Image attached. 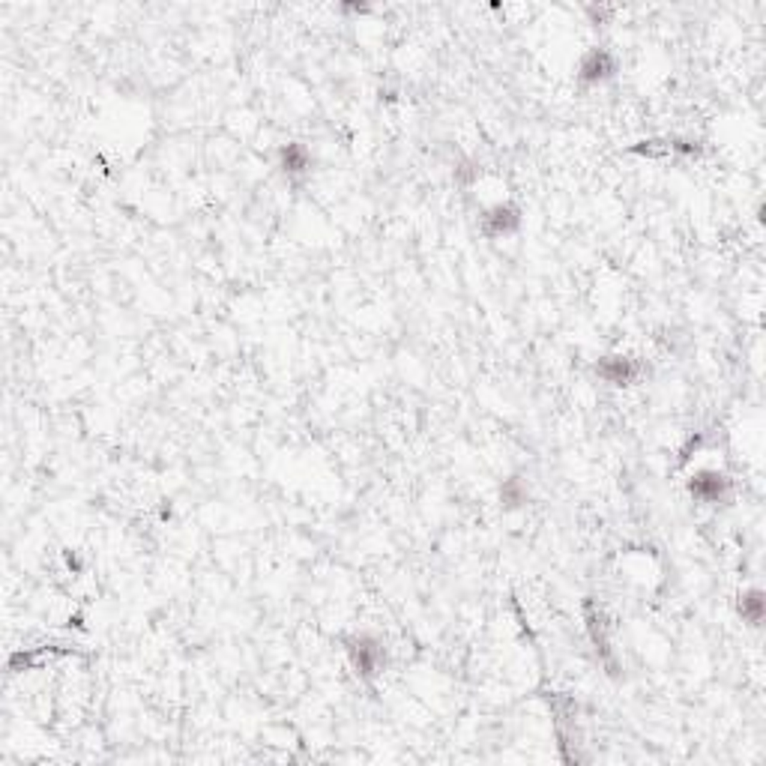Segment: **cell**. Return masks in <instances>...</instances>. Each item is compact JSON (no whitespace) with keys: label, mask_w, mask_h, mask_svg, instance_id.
I'll list each match as a JSON object with an SVG mask.
<instances>
[{"label":"cell","mask_w":766,"mask_h":766,"mask_svg":"<svg viewBox=\"0 0 766 766\" xmlns=\"http://www.w3.org/2000/svg\"><path fill=\"white\" fill-rule=\"evenodd\" d=\"M605 75H608V54L593 51L581 64V78H587V81H599V78H605Z\"/></svg>","instance_id":"3"},{"label":"cell","mask_w":766,"mask_h":766,"mask_svg":"<svg viewBox=\"0 0 766 766\" xmlns=\"http://www.w3.org/2000/svg\"><path fill=\"white\" fill-rule=\"evenodd\" d=\"M725 488H727V476L715 470H703L692 479V494H697L700 500H710V503H715L725 494Z\"/></svg>","instance_id":"1"},{"label":"cell","mask_w":766,"mask_h":766,"mask_svg":"<svg viewBox=\"0 0 766 766\" xmlns=\"http://www.w3.org/2000/svg\"><path fill=\"white\" fill-rule=\"evenodd\" d=\"M760 611H763V602H760V593L752 590L748 596L742 599V614L752 620V623H760Z\"/></svg>","instance_id":"6"},{"label":"cell","mask_w":766,"mask_h":766,"mask_svg":"<svg viewBox=\"0 0 766 766\" xmlns=\"http://www.w3.org/2000/svg\"><path fill=\"white\" fill-rule=\"evenodd\" d=\"M599 371H602L611 383H626V381L632 378V363H629L626 356H608Z\"/></svg>","instance_id":"2"},{"label":"cell","mask_w":766,"mask_h":766,"mask_svg":"<svg viewBox=\"0 0 766 766\" xmlns=\"http://www.w3.org/2000/svg\"><path fill=\"white\" fill-rule=\"evenodd\" d=\"M281 165H285V171H291V174L306 171L308 168V153L300 144H288L285 150H281Z\"/></svg>","instance_id":"4"},{"label":"cell","mask_w":766,"mask_h":766,"mask_svg":"<svg viewBox=\"0 0 766 766\" xmlns=\"http://www.w3.org/2000/svg\"><path fill=\"white\" fill-rule=\"evenodd\" d=\"M491 222H494V231L500 233V231H509V228H515L518 225V216H515V210H509V207H497L494 213H491Z\"/></svg>","instance_id":"5"}]
</instances>
